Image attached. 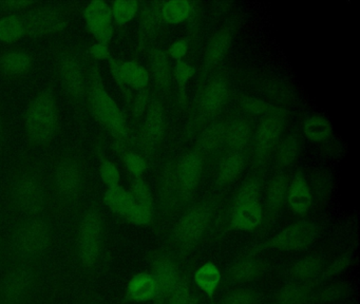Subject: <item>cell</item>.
Listing matches in <instances>:
<instances>
[{
    "label": "cell",
    "mask_w": 360,
    "mask_h": 304,
    "mask_svg": "<svg viewBox=\"0 0 360 304\" xmlns=\"http://www.w3.org/2000/svg\"><path fill=\"white\" fill-rule=\"evenodd\" d=\"M231 34L227 29L220 30L217 32L206 46L205 61L206 65H218L223 57L226 54L231 44Z\"/></svg>",
    "instance_id": "f546056e"
},
{
    "label": "cell",
    "mask_w": 360,
    "mask_h": 304,
    "mask_svg": "<svg viewBox=\"0 0 360 304\" xmlns=\"http://www.w3.org/2000/svg\"><path fill=\"white\" fill-rule=\"evenodd\" d=\"M323 262L317 255H309L297 261L290 270V274L295 280L301 283L315 280L322 272Z\"/></svg>",
    "instance_id": "1f68e13d"
},
{
    "label": "cell",
    "mask_w": 360,
    "mask_h": 304,
    "mask_svg": "<svg viewBox=\"0 0 360 304\" xmlns=\"http://www.w3.org/2000/svg\"><path fill=\"white\" fill-rule=\"evenodd\" d=\"M122 156H123L124 163L126 168L134 177H142L147 168V163L140 154L136 152L126 150L125 148L121 149Z\"/></svg>",
    "instance_id": "b9f144b4"
},
{
    "label": "cell",
    "mask_w": 360,
    "mask_h": 304,
    "mask_svg": "<svg viewBox=\"0 0 360 304\" xmlns=\"http://www.w3.org/2000/svg\"><path fill=\"white\" fill-rule=\"evenodd\" d=\"M58 109L52 88H46L33 97L24 115V132L32 147L49 145L58 130Z\"/></svg>",
    "instance_id": "8992f818"
},
{
    "label": "cell",
    "mask_w": 360,
    "mask_h": 304,
    "mask_svg": "<svg viewBox=\"0 0 360 304\" xmlns=\"http://www.w3.org/2000/svg\"><path fill=\"white\" fill-rule=\"evenodd\" d=\"M7 261V249H6V236L0 229V270L6 265Z\"/></svg>",
    "instance_id": "11a10c76"
},
{
    "label": "cell",
    "mask_w": 360,
    "mask_h": 304,
    "mask_svg": "<svg viewBox=\"0 0 360 304\" xmlns=\"http://www.w3.org/2000/svg\"><path fill=\"white\" fill-rule=\"evenodd\" d=\"M319 232V226L314 222L298 221L278 232L263 245V248L285 251L304 248L317 240Z\"/></svg>",
    "instance_id": "8fae6325"
},
{
    "label": "cell",
    "mask_w": 360,
    "mask_h": 304,
    "mask_svg": "<svg viewBox=\"0 0 360 304\" xmlns=\"http://www.w3.org/2000/svg\"><path fill=\"white\" fill-rule=\"evenodd\" d=\"M100 175L103 183H104L107 187L111 188L120 185L121 175H120L117 167L115 166L111 160H102L100 166Z\"/></svg>",
    "instance_id": "7bdbcfd3"
},
{
    "label": "cell",
    "mask_w": 360,
    "mask_h": 304,
    "mask_svg": "<svg viewBox=\"0 0 360 304\" xmlns=\"http://www.w3.org/2000/svg\"><path fill=\"white\" fill-rule=\"evenodd\" d=\"M43 262H8L0 272V304H27L41 282Z\"/></svg>",
    "instance_id": "52a82bcc"
},
{
    "label": "cell",
    "mask_w": 360,
    "mask_h": 304,
    "mask_svg": "<svg viewBox=\"0 0 360 304\" xmlns=\"http://www.w3.org/2000/svg\"><path fill=\"white\" fill-rule=\"evenodd\" d=\"M283 114H271L263 118L256 133V152L260 158L269 156L279 144L283 131Z\"/></svg>",
    "instance_id": "e0dca14e"
},
{
    "label": "cell",
    "mask_w": 360,
    "mask_h": 304,
    "mask_svg": "<svg viewBox=\"0 0 360 304\" xmlns=\"http://www.w3.org/2000/svg\"><path fill=\"white\" fill-rule=\"evenodd\" d=\"M220 280V270L212 262L203 264L195 274V281L198 286L204 293H207L210 297L214 296V291L218 289Z\"/></svg>",
    "instance_id": "d590c367"
},
{
    "label": "cell",
    "mask_w": 360,
    "mask_h": 304,
    "mask_svg": "<svg viewBox=\"0 0 360 304\" xmlns=\"http://www.w3.org/2000/svg\"><path fill=\"white\" fill-rule=\"evenodd\" d=\"M227 124L216 122L208 126L198 139V150L202 152H212L218 149L225 141Z\"/></svg>",
    "instance_id": "d6a6232c"
},
{
    "label": "cell",
    "mask_w": 360,
    "mask_h": 304,
    "mask_svg": "<svg viewBox=\"0 0 360 304\" xmlns=\"http://www.w3.org/2000/svg\"><path fill=\"white\" fill-rule=\"evenodd\" d=\"M259 194L260 184L257 179H248L242 185L231 209V227L242 232H250L262 223L263 209Z\"/></svg>",
    "instance_id": "9c48e42d"
},
{
    "label": "cell",
    "mask_w": 360,
    "mask_h": 304,
    "mask_svg": "<svg viewBox=\"0 0 360 304\" xmlns=\"http://www.w3.org/2000/svg\"><path fill=\"white\" fill-rule=\"evenodd\" d=\"M109 65H110L111 72H112L113 77H115V82H117V86L121 89L122 92H123L124 96L127 99L128 101H131V92H130V89L124 84L123 80H122L121 75H120L119 71V61H115L113 58H109Z\"/></svg>",
    "instance_id": "f907efd6"
},
{
    "label": "cell",
    "mask_w": 360,
    "mask_h": 304,
    "mask_svg": "<svg viewBox=\"0 0 360 304\" xmlns=\"http://www.w3.org/2000/svg\"><path fill=\"white\" fill-rule=\"evenodd\" d=\"M286 198L292 210L298 215H305L309 210L311 205V194L309 184L302 173H297L292 177V182L288 183Z\"/></svg>",
    "instance_id": "ac0fdd59"
},
{
    "label": "cell",
    "mask_w": 360,
    "mask_h": 304,
    "mask_svg": "<svg viewBox=\"0 0 360 304\" xmlns=\"http://www.w3.org/2000/svg\"><path fill=\"white\" fill-rule=\"evenodd\" d=\"M35 4L37 2L33 1H0V13L7 15L20 14V12L28 10Z\"/></svg>",
    "instance_id": "c3c4849f"
},
{
    "label": "cell",
    "mask_w": 360,
    "mask_h": 304,
    "mask_svg": "<svg viewBox=\"0 0 360 304\" xmlns=\"http://www.w3.org/2000/svg\"><path fill=\"white\" fill-rule=\"evenodd\" d=\"M73 255L85 276L98 272L106 255V226L102 209L96 202L77 210L73 238Z\"/></svg>",
    "instance_id": "7a4b0ae2"
},
{
    "label": "cell",
    "mask_w": 360,
    "mask_h": 304,
    "mask_svg": "<svg viewBox=\"0 0 360 304\" xmlns=\"http://www.w3.org/2000/svg\"><path fill=\"white\" fill-rule=\"evenodd\" d=\"M265 266L258 258H248L237 262L229 270V279L236 283L252 282L264 272Z\"/></svg>",
    "instance_id": "484cf974"
},
{
    "label": "cell",
    "mask_w": 360,
    "mask_h": 304,
    "mask_svg": "<svg viewBox=\"0 0 360 304\" xmlns=\"http://www.w3.org/2000/svg\"><path fill=\"white\" fill-rule=\"evenodd\" d=\"M349 264V258L342 257L335 261L332 265L328 266V270L324 272V277L334 276L339 274L347 267Z\"/></svg>",
    "instance_id": "db71d44e"
},
{
    "label": "cell",
    "mask_w": 360,
    "mask_h": 304,
    "mask_svg": "<svg viewBox=\"0 0 360 304\" xmlns=\"http://www.w3.org/2000/svg\"><path fill=\"white\" fill-rule=\"evenodd\" d=\"M54 236L56 224L51 213L18 219L6 236L7 261L44 262Z\"/></svg>",
    "instance_id": "3957f363"
},
{
    "label": "cell",
    "mask_w": 360,
    "mask_h": 304,
    "mask_svg": "<svg viewBox=\"0 0 360 304\" xmlns=\"http://www.w3.org/2000/svg\"><path fill=\"white\" fill-rule=\"evenodd\" d=\"M24 37H28L24 13L7 15L0 18V42L12 44Z\"/></svg>",
    "instance_id": "cb8c5ba5"
},
{
    "label": "cell",
    "mask_w": 360,
    "mask_h": 304,
    "mask_svg": "<svg viewBox=\"0 0 360 304\" xmlns=\"http://www.w3.org/2000/svg\"><path fill=\"white\" fill-rule=\"evenodd\" d=\"M345 291H347V289L343 285H333V286L328 287V289L321 291L315 299L318 302L332 301V300L342 297Z\"/></svg>",
    "instance_id": "681fc988"
},
{
    "label": "cell",
    "mask_w": 360,
    "mask_h": 304,
    "mask_svg": "<svg viewBox=\"0 0 360 304\" xmlns=\"http://www.w3.org/2000/svg\"><path fill=\"white\" fill-rule=\"evenodd\" d=\"M88 30L98 42L108 44L113 35L111 6L105 1H92L84 11Z\"/></svg>",
    "instance_id": "4fadbf2b"
},
{
    "label": "cell",
    "mask_w": 360,
    "mask_h": 304,
    "mask_svg": "<svg viewBox=\"0 0 360 304\" xmlns=\"http://www.w3.org/2000/svg\"><path fill=\"white\" fill-rule=\"evenodd\" d=\"M189 304H195V303H191H191H189Z\"/></svg>",
    "instance_id": "680465c9"
},
{
    "label": "cell",
    "mask_w": 360,
    "mask_h": 304,
    "mask_svg": "<svg viewBox=\"0 0 360 304\" xmlns=\"http://www.w3.org/2000/svg\"><path fill=\"white\" fill-rule=\"evenodd\" d=\"M193 6L186 0H172L162 6V19L168 25H179L191 17Z\"/></svg>",
    "instance_id": "836d02e7"
},
{
    "label": "cell",
    "mask_w": 360,
    "mask_h": 304,
    "mask_svg": "<svg viewBox=\"0 0 360 304\" xmlns=\"http://www.w3.org/2000/svg\"><path fill=\"white\" fill-rule=\"evenodd\" d=\"M3 137H4V125H3V120H1V118H0V144H1V141H3Z\"/></svg>",
    "instance_id": "6f0895ef"
},
{
    "label": "cell",
    "mask_w": 360,
    "mask_h": 304,
    "mask_svg": "<svg viewBox=\"0 0 360 304\" xmlns=\"http://www.w3.org/2000/svg\"><path fill=\"white\" fill-rule=\"evenodd\" d=\"M149 103V94L146 89L138 91L132 101V114L134 118H140L144 115Z\"/></svg>",
    "instance_id": "7dc6e473"
},
{
    "label": "cell",
    "mask_w": 360,
    "mask_h": 304,
    "mask_svg": "<svg viewBox=\"0 0 360 304\" xmlns=\"http://www.w3.org/2000/svg\"><path fill=\"white\" fill-rule=\"evenodd\" d=\"M52 208L60 213L77 211L86 191V169L72 151L60 152L47 168Z\"/></svg>",
    "instance_id": "277c9868"
},
{
    "label": "cell",
    "mask_w": 360,
    "mask_h": 304,
    "mask_svg": "<svg viewBox=\"0 0 360 304\" xmlns=\"http://www.w3.org/2000/svg\"><path fill=\"white\" fill-rule=\"evenodd\" d=\"M195 69L193 65L185 61H178L176 65V84H178L179 91H180L181 97H185V89H186L187 82L188 80L195 75Z\"/></svg>",
    "instance_id": "ee69618b"
},
{
    "label": "cell",
    "mask_w": 360,
    "mask_h": 304,
    "mask_svg": "<svg viewBox=\"0 0 360 304\" xmlns=\"http://www.w3.org/2000/svg\"><path fill=\"white\" fill-rule=\"evenodd\" d=\"M150 61L151 76L155 80V86L162 90L169 88L172 82L169 61L163 51L153 49L149 54Z\"/></svg>",
    "instance_id": "83f0119b"
},
{
    "label": "cell",
    "mask_w": 360,
    "mask_h": 304,
    "mask_svg": "<svg viewBox=\"0 0 360 304\" xmlns=\"http://www.w3.org/2000/svg\"><path fill=\"white\" fill-rule=\"evenodd\" d=\"M212 220V209L207 205H198L182 215L174 226V238L183 249H191L198 244Z\"/></svg>",
    "instance_id": "30bf717a"
},
{
    "label": "cell",
    "mask_w": 360,
    "mask_h": 304,
    "mask_svg": "<svg viewBox=\"0 0 360 304\" xmlns=\"http://www.w3.org/2000/svg\"><path fill=\"white\" fill-rule=\"evenodd\" d=\"M113 20L117 25H124L131 21L138 12L139 4L134 0L115 1L111 4Z\"/></svg>",
    "instance_id": "ab89813d"
},
{
    "label": "cell",
    "mask_w": 360,
    "mask_h": 304,
    "mask_svg": "<svg viewBox=\"0 0 360 304\" xmlns=\"http://www.w3.org/2000/svg\"><path fill=\"white\" fill-rule=\"evenodd\" d=\"M90 57L94 61H105L110 58V52H109L108 44L103 42H96V44L90 48Z\"/></svg>",
    "instance_id": "816d5d0a"
},
{
    "label": "cell",
    "mask_w": 360,
    "mask_h": 304,
    "mask_svg": "<svg viewBox=\"0 0 360 304\" xmlns=\"http://www.w3.org/2000/svg\"><path fill=\"white\" fill-rule=\"evenodd\" d=\"M299 144L296 135H288L281 143L278 144L276 154L277 160L281 166L292 164L298 156Z\"/></svg>",
    "instance_id": "f35d334b"
},
{
    "label": "cell",
    "mask_w": 360,
    "mask_h": 304,
    "mask_svg": "<svg viewBox=\"0 0 360 304\" xmlns=\"http://www.w3.org/2000/svg\"><path fill=\"white\" fill-rule=\"evenodd\" d=\"M104 202L112 213L122 215L125 219L136 206L131 194L121 185L108 188L105 192Z\"/></svg>",
    "instance_id": "d4e9b609"
},
{
    "label": "cell",
    "mask_w": 360,
    "mask_h": 304,
    "mask_svg": "<svg viewBox=\"0 0 360 304\" xmlns=\"http://www.w3.org/2000/svg\"><path fill=\"white\" fill-rule=\"evenodd\" d=\"M32 65V57L25 51H9L0 55V70L9 77H22L26 75Z\"/></svg>",
    "instance_id": "d6986e66"
},
{
    "label": "cell",
    "mask_w": 360,
    "mask_h": 304,
    "mask_svg": "<svg viewBox=\"0 0 360 304\" xmlns=\"http://www.w3.org/2000/svg\"><path fill=\"white\" fill-rule=\"evenodd\" d=\"M288 179L286 175H278L269 182L266 194V210L273 217L283 205L288 194Z\"/></svg>",
    "instance_id": "f1b7e54d"
},
{
    "label": "cell",
    "mask_w": 360,
    "mask_h": 304,
    "mask_svg": "<svg viewBox=\"0 0 360 304\" xmlns=\"http://www.w3.org/2000/svg\"><path fill=\"white\" fill-rule=\"evenodd\" d=\"M54 63L56 77L67 99L77 107H84L87 93V71L79 51L71 46L58 49Z\"/></svg>",
    "instance_id": "ba28073f"
},
{
    "label": "cell",
    "mask_w": 360,
    "mask_h": 304,
    "mask_svg": "<svg viewBox=\"0 0 360 304\" xmlns=\"http://www.w3.org/2000/svg\"><path fill=\"white\" fill-rule=\"evenodd\" d=\"M129 194H131L136 207L143 213L153 217L155 207H153V194L142 177H134L130 185Z\"/></svg>",
    "instance_id": "e575fe53"
},
{
    "label": "cell",
    "mask_w": 360,
    "mask_h": 304,
    "mask_svg": "<svg viewBox=\"0 0 360 304\" xmlns=\"http://www.w3.org/2000/svg\"><path fill=\"white\" fill-rule=\"evenodd\" d=\"M244 165H245V156L242 151L231 150L221 160L218 175H217V183L220 186L229 185L241 175Z\"/></svg>",
    "instance_id": "603a6c76"
},
{
    "label": "cell",
    "mask_w": 360,
    "mask_h": 304,
    "mask_svg": "<svg viewBox=\"0 0 360 304\" xmlns=\"http://www.w3.org/2000/svg\"><path fill=\"white\" fill-rule=\"evenodd\" d=\"M191 303V293H189L188 284L186 279L181 278L176 289L168 298L165 304H189Z\"/></svg>",
    "instance_id": "bcb514c9"
},
{
    "label": "cell",
    "mask_w": 360,
    "mask_h": 304,
    "mask_svg": "<svg viewBox=\"0 0 360 304\" xmlns=\"http://www.w3.org/2000/svg\"><path fill=\"white\" fill-rule=\"evenodd\" d=\"M303 132L311 141H323L332 135V125L323 116L313 115L305 120Z\"/></svg>",
    "instance_id": "74e56055"
},
{
    "label": "cell",
    "mask_w": 360,
    "mask_h": 304,
    "mask_svg": "<svg viewBox=\"0 0 360 304\" xmlns=\"http://www.w3.org/2000/svg\"><path fill=\"white\" fill-rule=\"evenodd\" d=\"M227 84L222 78L212 80L206 87L201 99V111L205 116L216 114L222 108L227 95Z\"/></svg>",
    "instance_id": "44dd1931"
},
{
    "label": "cell",
    "mask_w": 360,
    "mask_h": 304,
    "mask_svg": "<svg viewBox=\"0 0 360 304\" xmlns=\"http://www.w3.org/2000/svg\"><path fill=\"white\" fill-rule=\"evenodd\" d=\"M87 71V93L86 105L89 108L94 118L101 126L108 131L121 145L129 139V128L127 120L122 113L117 103L108 94L103 82L98 61L91 57H86Z\"/></svg>",
    "instance_id": "5b68a950"
},
{
    "label": "cell",
    "mask_w": 360,
    "mask_h": 304,
    "mask_svg": "<svg viewBox=\"0 0 360 304\" xmlns=\"http://www.w3.org/2000/svg\"><path fill=\"white\" fill-rule=\"evenodd\" d=\"M161 4L153 2L147 4L142 11L139 27V44L143 48L149 39L157 33L161 23Z\"/></svg>",
    "instance_id": "7402d4cb"
},
{
    "label": "cell",
    "mask_w": 360,
    "mask_h": 304,
    "mask_svg": "<svg viewBox=\"0 0 360 304\" xmlns=\"http://www.w3.org/2000/svg\"><path fill=\"white\" fill-rule=\"evenodd\" d=\"M157 284L153 274L141 272L130 279L126 291V298L132 302H146L155 300Z\"/></svg>",
    "instance_id": "ffe728a7"
},
{
    "label": "cell",
    "mask_w": 360,
    "mask_h": 304,
    "mask_svg": "<svg viewBox=\"0 0 360 304\" xmlns=\"http://www.w3.org/2000/svg\"><path fill=\"white\" fill-rule=\"evenodd\" d=\"M241 106L246 112L252 114H265V115H271V114H285V110L278 109L274 107L267 101L262 99H255V97H244L241 101Z\"/></svg>",
    "instance_id": "60d3db41"
},
{
    "label": "cell",
    "mask_w": 360,
    "mask_h": 304,
    "mask_svg": "<svg viewBox=\"0 0 360 304\" xmlns=\"http://www.w3.org/2000/svg\"><path fill=\"white\" fill-rule=\"evenodd\" d=\"M203 171L201 154L191 152L181 158L176 167V196L181 201H188L199 185Z\"/></svg>",
    "instance_id": "7c38bea8"
},
{
    "label": "cell",
    "mask_w": 360,
    "mask_h": 304,
    "mask_svg": "<svg viewBox=\"0 0 360 304\" xmlns=\"http://www.w3.org/2000/svg\"><path fill=\"white\" fill-rule=\"evenodd\" d=\"M153 274L157 284L155 304H165L181 280L178 265L168 257H159L153 264Z\"/></svg>",
    "instance_id": "2e32d148"
},
{
    "label": "cell",
    "mask_w": 360,
    "mask_h": 304,
    "mask_svg": "<svg viewBox=\"0 0 360 304\" xmlns=\"http://www.w3.org/2000/svg\"><path fill=\"white\" fill-rule=\"evenodd\" d=\"M79 304H103L98 301V298L94 297V295H84L79 299Z\"/></svg>",
    "instance_id": "9f6ffc18"
},
{
    "label": "cell",
    "mask_w": 360,
    "mask_h": 304,
    "mask_svg": "<svg viewBox=\"0 0 360 304\" xmlns=\"http://www.w3.org/2000/svg\"><path fill=\"white\" fill-rule=\"evenodd\" d=\"M257 301V293L250 289H238L231 291L223 299L221 304H255Z\"/></svg>",
    "instance_id": "f6af8a7d"
},
{
    "label": "cell",
    "mask_w": 360,
    "mask_h": 304,
    "mask_svg": "<svg viewBox=\"0 0 360 304\" xmlns=\"http://www.w3.org/2000/svg\"><path fill=\"white\" fill-rule=\"evenodd\" d=\"M29 36H44L63 31L68 25L66 16L51 8H37L24 13Z\"/></svg>",
    "instance_id": "5bb4252c"
},
{
    "label": "cell",
    "mask_w": 360,
    "mask_h": 304,
    "mask_svg": "<svg viewBox=\"0 0 360 304\" xmlns=\"http://www.w3.org/2000/svg\"><path fill=\"white\" fill-rule=\"evenodd\" d=\"M250 137V125L245 120H235L226 126L224 143L233 151H242Z\"/></svg>",
    "instance_id": "4dcf8cb0"
},
{
    "label": "cell",
    "mask_w": 360,
    "mask_h": 304,
    "mask_svg": "<svg viewBox=\"0 0 360 304\" xmlns=\"http://www.w3.org/2000/svg\"><path fill=\"white\" fill-rule=\"evenodd\" d=\"M144 122L141 131V145L144 153L150 156L157 150L164 133L163 107L160 101H153L148 103L145 112Z\"/></svg>",
    "instance_id": "9a60e30c"
},
{
    "label": "cell",
    "mask_w": 360,
    "mask_h": 304,
    "mask_svg": "<svg viewBox=\"0 0 360 304\" xmlns=\"http://www.w3.org/2000/svg\"><path fill=\"white\" fill-rule=\"evenodd\" d=\"M120 75L128 88L136 91L144 90L149 82V73L146 69L136 61L119 63Z\"/></svg>",
    "instance_id": "4316f807"
},
{
    "label": "cell",
    "mask_w": 360,
    "mask_h": 304,
    "mask_svg": "<svg viewBox=\"0 0 360 304\" xmlns=\"http://www.w3.org/2000/svg\"><path fill=\"white\" fill-rule=\"evenodd\" d=\"M311 289L304 284H290L280 289L276 295L278 304H307L313 299Z\"/></svg>",
    "instance_id": "8d00e7d4"
},
{
    "label": "cell",
    "mask_w": 360,
    "mask_h": 304,
    "mask_svg": "<svg viewBox=\"0 0 360 304\" xmlns=\"http://www.w3.org/2000/svg\"><path fill=\"white\" fill-rule=\"evenodd\" d=\"M5 196L10 213L18 219L51 213L47 167L30 156L18 160L6 184Z\"/></svg>",
    "instance_id": "6da1fadb"
},
{
    "label": "cell",
    "mask_w": 360,
    "mask_h": 304,
    "mask_svg": "<svg viewBox=\"0 0 360 304\" xmlns=\"http://www.w3.org/2000/svg\"><path fill=\"white\" fill-rule=\"evenodd\" d=\"M187 51H188V42L186 39H181L174 42L170 46L168 52H169L170 56L172 58L180 61L186 55Z\"/></svg>",
    "instance_id": "f5cc1de1"
}]
</instances>
